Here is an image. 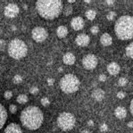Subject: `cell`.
Returning <instances> with one entry per match:
<instances>
[{"mask_svg":"<svg viewBox=\"0 0 133 133\" xmlns=\"http://www.w3.org/2000/svg\"><path fill=\"white\" fill-rule=\"evenodd\" d=\"M36 9L42 18L54 20L63 12V2L60 0H39L36 2Z\"/></svg>","mask_w":133,"mask_h":133,"instance_id":"6da1fadb","label":"cell"},{"mask_svg":"<svg viewBox=\"0 0 133 133\" xmlns=\"http://www.w3.org/2000/svg\"><path fill=\"white\" fill-rule=\"evenodd\" d=\"M21 122L26 129L35 130L43 123L44 115L42 111L37 106H28L21 113Z\"/></svg>","mask_w":133,"mask_h":133,"instance_id":"7a4b0ae2","label":"cell"},{"mask_svg":"<svg viewBox=\"0 0 133 133\" xmlns=\"http://www.w3.org/2000/svg\"><path fill=\"white\" fill-rule=\"evenodd\" d=\"M114 32L121 40L133 39V17L130 15L119 17L114 23Z\"/></svg>","mask_w":133,"mask_h":133,"instance_id":"3957f363","label":"cell"},{"mask_svg":"<svg viewBox=\"0 0 133 133\" xmlns=\"http://www.w3.org/2000/svg\"><path fill=\"white\" fill-rule=\"evenodd\" d=\"M7 51L11 57L19 60L26 56L28 53V47L24 41L21 40L20 39H14L9 42Z\"/></svg>","mask_w":133,"mask_h":133,"instance_id":"277c9868","label":"cell"},{"mask_svg":"<svg viewBox=\"0 0 133 133\" xmlns=\"http://www.w3.org/2000/svg\"><path fill=\"white\" fill-rule=\"evenodd\" d=\"M60 88L63 92L72 94L76 92L80 88V80L74 74H66L60 80Z\"/></svg>","mask_w":133,"mask_h":133,"instance_id":"5b68a950","label":"cell"},{"mask_svg":"<svg viewBox=\"0 0 133 133\" xmlns=\"http://www.w3.org/2000/svg\"><path fill=\"white\" fill-rule=\"evenodd\" d=\"M76 119L72 113L64 112L57 117V125L61 129L64 131L71 130L75 126Z\"/></svg>","mask_w":133,"mask_h":133,"instance_id":"8992f818","label":"cell"},{"mask_svg":"<svg viewBox=\"0 0 133 133\" xmlns=\"http://www.w3.org/2000/svg\"><path fill=\"white\" fill-rule=\"evenodd\" d=\"M31 37L37 42H43L48 37V32L43 27H35L31 31Z\"/></svg>","mask_w":133,"mask_h":133,"instance_id":"52a82bcc","label":"cell"},{"mask_svg":"<svg viewBox=\"0 0 133 133\" xmlns=\"http://www.w3.org/2000/svg\"><path fill=\"white\" fill-rule=\"evenodd\" d=\"M97 63H98V60H97L96 56L92 54L86 55L82 59V65L87 70L95 69L97 65Z\"/></svg>","mask_w":133,"mask_h":133,"instance_id":"ba28073f","label":"cell"},{"mask_svg":"<svg viewBox=\"0 0 133 133\" xmlns=\"http://www.w3.org/2000/svg\"><path fill=\"white\" fill-rule=\"evenodd\" d=\"M19 12H20V8L15 4H8L5 7L4 10L5 15L8 18H15V16L18 15Z\"/></svg>","mask_w":133,"mask_h":133,"instance_id":"9c48e42d","label":"cell"},{"mask_svg":"<svg viewBox=\"0 0 133 133\" xmlns=\"http://www.w3.org/2000/svg\"><path fill=\"white\" fill-rule=\"evenodd\" d=\"M90 41V38L88 37V35L87 34H79L75 39V42L76 44L80 47H87V46L89 44Z\"/></svg>","mask_w":133,"mask_h":133,"instance_id":"30bf717a","label":"cell"},{"mask_svg":"<svg viewBox=\"0 0 133 133\" xmlns=\"http://www.w3.org/2000/svg\"><path fill=\"white\" fill-rule=\"evenodd\" d=\"M71 25H72V28L74 31H80L84 28V25H85V22L84 20L80 16L74 17L73 19L71 22Z\"/></svg>","mask_w":133,"mask_h":133,"instance_id":"8fae6325","label":"cell"},{"mask_svg":"<svg viewBox=\"0 0 133 133\" xmlns=\"http://www.w3.org/2000/svg\"><path fill=\"white\" fill-rule=\"evenodd\" d=\"M4 133H23V129L16 123H10L6 128Z\"/></svg>","mask_w":133,"mask_h":133,"instance_id":"7c38bea8","label":"cell"},{"mask_svg":"<svg viewBox=\"0 0 133 133\" xmlns=\"http://www.w3.org/2000/svg\"><path fill=\"white\" fill-rule=\"evenodd\" d=\"M120 65L114 62L113 63H110V64L107 65V72L110 75H117V74L120 72Z\"/></svg>","mask_w":133,"mask_h":133,"instance_id":"4fadbf2b","label":"cell"},{"mask_svg":"<svg viewBox=\"0 0 133 133\" xmlns=\"http://www.w3.org/2000/svg\"><path fill=\"white\" fill-rule=\"evenodd\" d=\"M63 61H64V64H67V65H72V64H74V63H75L76 57L72 53L67 52V53L64 54V56H63Z\"/></svg>","mask_w":133,"mask_h":133,"instance_id":"5bb4252c","label":"cell"},{"mask_svg":"<svg viewBox=\"0 0 133 133\" xmlns=\"http://www.w3.org/2000/svg\"><path fill=\"white\" fill-rule=\"evenodd\" d=\"M91 96L96 101H102L105 96V93L102 88H96L92 91Z\"/></svg>","mask_w":133,"mask_h":133,"instance_id":"9a60e30c","label":"cell"},{"mask_svg":"<svg viewBox=\"0 0 133 133\" xmlns=\"http://www.w3.org/2000/svg\"><path fill=\"white\" fill-rule=\"evenodd\" d=\"M100 42L104 47H108L113 43V38L108 33H104L100 37Z\"/></svg>","mask_w":133,"mask_h":133,"instance_id":"2e32d148","label":"cell"},{"mask_svg":"<svg viewBox=\"0 0 133 133\" xmlns=\"http://www.w3.org/2000/svg\"><path fill=\"white\" fill-rule=\"evenodd\" d=\"M7 119V112L6 108L3 106V104H0V129H2L3 126L5 125Z\"/></svg>","mask_w":133,"mask_h":133,"instance_id":"e0dca14e","label":"cell"},{"mask_svg":"<svg viewBox=\"0 0 133 133\" xmlns=\"http://www.w3.org/2000/svg\"><path fill=\"white\" fill-rule=\"evenodd\" d=\"M114 114L117 118L121 120V119H124L127 116V110L122 106H118L114 110Z\"/></svg>","mask_w":133,"mask_h":133,"instance_id":"ac0fdd59","label":"cell"},{"mask_svg":"<svg viewBox=\"0 0 133 133\" xmlns=\"http://www.w3.org/2000/svg\"><path fill=\"white\" fill-rule=\"evenodd\" d=\"M67 34H68V29L65 26H64V25H61V26H59L56 29V35H57V37L60 38V39L65 38L67 36Z\"/></svg>","mask_w":133,"mask_h":133,"instance_id":"d6986e66","label":"cell"},{"mask_svg":"<svg viewBox=\"0 0 133 133\" xmlns=\"http://www.w3.org/2000/svg\"><path fill=\"white\" fill-rule=\"evenodd\" d=\"M85 15H86L87 19H88L90 21H93L96 16V12L95 10H93V9H88L86 12V14H85Z\"/></svg>","mask_w":133,"mask_h":133,"instance_id":"ffe728a7","label":"cell"},{"mask_svg":"<svg viewBox=\"0 0 133 133\" xmlns=\"http://www.w3.org/2000/svg\"><path fill=\"white\" fill-rule=\"evenodd\" d=\"M17 102L19 103V104H26L27 102H28V96H26V95L24 94H21L19 95L18 96H17V98H16Z\"/></svg>","mask_w":133,"mask_h":133,"instance_id":"44dd1931","label":"cell"},{"mask_svg":"<svg viewBox=\"0 0 133 133\" xmlns=\"http://www.w3.org/2000/svg\"><path fill=\"white\" fill-rule=\"evenodd\" d=\"M125 51H126V55H127L129 57L133 59V42H131L130 44H129V45L127 46Z\"/></svg>","mask_w":133,"mask_h":133,"instance_id":"7402d4cb","label":"cell"},{"mask_svg":"<svg viewBox=\"0 0 133 133\" xmlns=\"http://www.w3.org/2000/svg\"><path fill=\"white\" fill-rule=\"evenodd\" d=\"M72 11H73V8H72V6H65V8L64 9V15H72Z\"/></svg>","mask_w":133,"mask_h":133,"instance_id":"603a6c76","label":"cell"},{"mask_svg":"<svg viewBox=\"0 0 133 133\" xmlns=\"http://www.w3.org/2000/svg\"><path fill=\"white\" fill-rule=\"evenodd\" d=\"M23 77L21 75H19V74H17V75H15V77H14V80H13V81H14V83L15 84H20L22 83V81H23Z\"/></svg>","mask_w":133,"mask_h":133,"instance_id":"cb8c5ba5","label":"cell"},{"mask_svg":"<svg viewBox=\"0 0 133 133\" xmlns=\"http://www.w3.org/2000/svg\"><path fill=\"white\" fill-rule=\"evenodd\" d=\"M128 83V80L126 78H124V77H122V78H120L118 80V84L120 85L121 87H124L126 86Z\"/></svg>","mask_w":133,"mask_h":133,"instance_id":"d4e9b609","label":"cell"},{"mask_svg":"<svg viewBox=\"0 0 133 133\" xmlns=\"http://www.w3.org/2000/svg\"><path fill=\"white\" fill-rule=\"evenodd\" d=\"M49 104H50V101L47 97L44 96V97L41 98V104H42V105H44V106H47V105H49Z\"/></svg>","mask_w":133,"mask_h":133,"instance_id":"484cf974","label":"cell"},{"mask_svg":"<svg viewBox=\"0 0 133 133\" xmlns=\"http://www.w3.org/2000/svg\"><path fill=\"white\" fill-rule=\"evenodd\" d=\"M90 31H91V33H92L93 35H96L99 32V27L97 26V25H94V26L91 27Z\"/></svg>","mask_w":133,"mask_h":133,"instance_id":"4316f807","label":"cell"},{"mask_svg":"<svg viewBox=\"0 0 133 133\" xmlns=\"http://www.w3.org/2000/svg\"><path fill=\"white\" fill-rule=\"evenodd\" d=\"M115 15H116V14H115L114 12H109L106 15V19L109 21H113V19H114Z\"/></svg>","mask_w":133,"mask_h":133,"instance_id":"83f0119b","label":"cell"},{"mask_svg":"<svg viewBox=\"0 0 133 133\" xmlns=\"http://www.w3.org/2000/svg\"><path fill=\"white\" fill-rule=\"evenodd\" d=\"M6 47V42L4 39H0V51L5 50V48Z\"/></svg>","mask_w":133,"mask_h":133,"instance_id":"f1b7e54d","label":"cell"},{"mask_svg":"<svg viewBox=\"0 0 133 133\" xmlns=\"http://www.w3.org/2000/svg\"><path fill=\"white\" fill-rule=\"evenodd\" d=\"M39 88L38 87H31V88H30V92H31V94L32 95H36L39 93Z\"/></svg>","mask_w":133,"mask_h":133,"instance_id":"f546056e","label":"cell"},{"mask_svg":"<svg viewBox=\"0 0 133 133\" xmlns=\"http://www.w3.org/2000/svg\"><path fill=\"white\" fill-rule=\"evenodd\" d=\"M12 96H13L12 91H10V90H7V91H6V92H5V98H6V99H10Z\"/></svg>","mask_w":133,"mask_h":133,"instance_id":"4dcf8cb0","label":"cell"},{"mask_svg":"<svg viewBox=\"0 0 133 133\" xmlns=\"http://www.w3.org/2000/svg\"><path fill=\"white\" fill-rule=\"evenodd\" d=\"M9 110L12 113H15L17 112V106L15 104H11L10 106H9Z\"/></svg>","mask_w":133,"mask_h":133,"instance_id":"1f68e13d","label":"cell"},{"mask_svg":"<svg viewBox=\"0 0 133 133\" xmlns=\"http://www.w3.org/2000/svg\"><path fill=\"white\" fill-rule=\"evenodd\" d=\"M116 96H117V97H118L119 99H123L125 96H126V94H125L123 91H119V92L117 93Z\"/></svg>","mask_w":133,"mask_h":133,"instance_id":"d6a6232c","label":"cell"},{"mask_svg":"<svg viewBox=\"0 0 133 133\" xmlns=\"http://www.w3.org/2000/svg\"><path fill=\"white\" fill-rule=\"evenodd\" d=\"M100 130L103 131V132H105V131L108 130V126H107V124H105V123H103V124H101Z\"/></svg>","mask_w":133,"mask_h":133,"instance_id":"836d02e7","label":"cell"},{"mask_svg":"<svg viewBox=\"0 0 133 133\" xmlns=\"http://www.w3.org/2000/svg\"><path fill=\"white\" fill-rule=\"evenodd\" d=\"M98 79H99V80H100L101 82H104V81H105V80H106V76L104 75V74H100V75H99V77H98Z\"/></svg>","mask_w":133,"mask_h":133,"instance_id":"e575fe53","label":"cell"},{"mask_svg":"<svg viewBox=\"0 0 133 133\" xmlns=\"http://www.w3.org/2000/svg\"><path fill=\"white\" fill-rule=\"evenodd\" d=\"M54 82H55V80L52 78H49V79H47V83H48V85L49 86H52L54 84Z\"/></svg>","mask_w":133,"mask_h":133,"instance_id":"d590c367","label":"cell"},{"mask_svg":"<svg viewBox=\"0 0 133 133\" xmlns=\"http://www.w3.org/2000/svg\"><path fill=\"white\" fill-rule=\"evenodd\" d=\"M129 111H130V113L133 115V98L130 101V104H129Z\"/></svg>","mask_w":133,"mask_h":133,"instance_id":"8d00e7d4","label":"cell"},{"mask_svg":"<svg viewBox=\"0 0 133 133\" xmlns=\"http://www.w3.org/2000/svg\"><path fill=\"white\" fill-rule=\"evenodd\" d=\"M105 3H106L107 5H108L109 6H113V4H114V1H112V0H107V1H105Z\"/></svg>","mask_w":133,"mask_h":133,"instance_id":"74e56055","label":"cell"},{"mask_svg":"<svg viewBox=\"0 0 133 133\" xmlns=\"http://www.w3.org/2000/svg\"><path fill=\"white\" fill-rule=\"evenodd\" d=\"M88 125L90 126V127H93V126H94V121H93L92 120H89V121H88Z\"/></svg>","mask_w":133,"mask_h":133,"instance_id":"f35d334b","label":"cell"},{"mask_svg":"<svg viewBox=\"0 0 133 133\" xmlns=\"http://www.w3.org/2000/svg\"><path fill=\"white\" fill-rule=\"evenodd\" d=\"M127 126L129 128H133V121H129L127 124Z\"/></svg>","mask_w":133,"mask_h":133,"instance_id":"ab89813d","label":"cell"},{"mask_svg":"<svg viewBox=\"0 0 133 133\" xmlns=\"http://www.w3.org/2000/svg\"><path fill=\"white\" fill-rule=\"evenodd\" d=\"M68 3H70V4H73V3H75V0H69Z\"/></svg>","mask_w":133,"mask_h":133,"instance_id":"60d3db41","label":"cell"},{"mask_svg":"<svg viewBox=\"0 0 133 133\" xmlns=\"http://www.w3.org/2000/svg\"><path fill=\"white\" fill-rule=\"evenodd\" d=\"M16 29H17L16 27H15V25H13V26H12V31H16Z\"/></svg>","mask_w":133,"mask_h":133,"instance_id":"b9f144b4","label":"cell"},{"mask_svg":"<svg viewBox=\"0 0 133 133\" xmlns=\"http://www.w3.org/2000/svg\"><path fill=\"white\" fill-rule=\"evenodd\" d=\"M90 2H91L90 0H85V3H87V4H89Z\"/></svg>","mask_w":133,"mask_h":133,"instance_id":"7bdbcfd3","label":"cell"},{"mask_svg":"<svg viewBox=\"0 0 133 133\" xmlns=\"http://www.w3.org/2000/svg\"><path fill=\"white\" fill-rule=\"evenodd\" d=\"M80 133H89V132H88V130H82V131H81V132H80Z\"/></svg>","mask_w":133,"mask_h":133,"instance_id":"ee69618b","label":"cell"},{"mask_svg":"<svg viewBox=\"0 0 133 133\" xmlns=\"http://www.w3.org/2000/svg\"><path fill=\"white\" fill-rule=\"evenodd\" d=\"M23 8H24V9H27V8H28V6H27V5H23Z\"/></svg>","mask_w":133,"mask_h":133,"instance_id":"f6af8a7d","label":"cell"},{"mask_svg":"<svg viewBox=\"0 0 133 133\" xmlns=\"http://www.w3.org/2000/svg\"><path fill=\"white\" fill-rule=\"evenodd\" d=\"M58 71H59V72H62V71H63V68H62V67H60L59 69H58Z\"/></svg>","mask_w":133,"mask_h":133,"instance_id":"bcb514c9","label":"cell"}]
</instances>
